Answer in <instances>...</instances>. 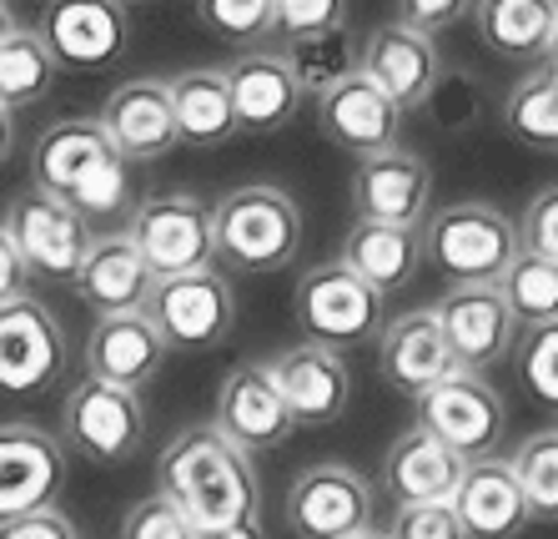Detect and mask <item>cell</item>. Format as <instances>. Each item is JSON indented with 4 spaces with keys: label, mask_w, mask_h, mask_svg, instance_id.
<instances>
[{
    "label": "cell",
    "mask_w": 558,
    "mask_h": 539,
    "mask_svg": "<svg viewBox=\"0 0 558 539\" xmlns=\"http://www.w3.org/2000/svg\"><path fill=\"white\" fill-rule=\"evenodd\" d=\"M65 489V444L31 419L0 423V519L56 510Z\"/></svg>",
    "instance_id": "cell-14"
},
{
    "label": "cell",
    "mask_w": 558,
    "mask_h": 539,
    "mask_svg": "<svg viewBox=\"0 0 558 539\" xmlns=\"http://www.w3.org/2000/svg\"><path fill=\"white\" fill-rule=\"evenodd\" d=\"M51 81H56V61L46 51L40 31L15 26L11 36L0 40V106L21 111V106L40 101L51 92Z\"/></svg>",
    "instance_id": "cell-32"
},
{
    "label": "cell",
    "mask_w": 558,
    "mask_h": 539,
    "mask_svg": "<svg viewBox=\"0 0 558 539\" xmlns=\"http://www.w3.org/2000/svg\"><path fill=\"white\" fill-rule=\"evenodd\" d=\"M468 459H458L453 448H442L428 429H403L388 444L383 459V489L398 504H453L458 484H463Z\"/></svg>",
    "instance_id": "cell-25"
},
{
    "label": "cell",
    "mask_w": 558,
    "mask_h": 539,
    "mask_svg": "<svg viewBox=\"0 0 558 539\" xmlns=\"http://www.w3.org/2000/svg\"><path fill=\"white\" fill-rule=\"evenodd\" d=\"M519 242H523V252H533V257L558 263V187H544V192L523 207Z\"/></svg>",
    "instance_id": "cell-41"
},
{
    "label": "cell",
    "mask_w": 558,
    "mask_h": 539,
    "mask_svg": "<svg viewBox=\"0 0 558 539\" xmlns=\"http://www.w3.org/2000/svg\"><path fill=\"white\" fill-rule=\"evenodd\" d=\"M171 348L161 343V333L151 328L146 313H117V318H96L92 338H86V373L101 383H117L142 394V383L156 379L161 358Z\"/></svg>",
    "instance_id": "cell-27"
},
{
    "label": "cell",
    "mask_w": 558,
    "mask_h": 539,
    "mask_svg": "<svg viewBox=\"0 0 558 539\" xmlns=\"http://www.w3.org/2000/svg\"><path fill=\"white\" fill-rule=\"evenodd\" d=\"M126 237L161 277H182L211 267V207L192 192H151L131 207Z\"/></svg>",
    "instance_id": "cell-9"
},
{
    "label": "cell",
    "mask_w": 558,
    "mask_h": 539,
    "mask_svg": "<svg viewBox=\"0 0 558 539\" xmlns=\"http://www.w3.org/2000/svg\"><path fill=\"white\" fill-rule=\"evenodd\" d=\"M151 288H156V273L146 267V257L136 252V242L126 237V227L96 237L92 252H86V263H81V273H76V292L101 318L146 313Z\"/></svg>",
    "instance_id": "cell-26"
},
{
    "label": "cell",
    "mask_w": 558,
    "mask_h": 539,
    "mask_svg": "<svg viewBox=\"0 0 558 539\" xmlns=\"http://www.w3.org/2000/svg\"><path fill=\"white\" fill-rule=\"evenodd\" d=\"M171 117H177V142L186 146H227L236 136L232 86L221 67H192L171 76Z\"/></svg>",
    "instance_id": "cell-30"
},
{
    "label": "cell",
    "mask_w": 558,
    "mask_h": 539,
    "mask_svg": "<svg viewBox=\"0 0 558 539\" xmlns=\"http://www.w3.org/2000/svg\"><path fill=\"white\" fill-rule=\"evenodd\" d=\"M357 67H363L367 81H377V86L398 101L403 117L417 111V106H428L442 81L438 40L403 26V21H388V26L367 31V40L357 46Z\"/></svg>",
    "instance_id": "cell-17"
},
{
    "label": "cell",
    "mask_w": 558,
    "mask_h": 539,
    "mask_svg": "<svg viewBox=\"0 0 558 539\" xmlns=\"http://www.w3.org/2000/svg\"><path fill=\"white\" fill-rule=\"evenodd\" d=\"M11 31H15V15H11V5H5V0H0V40L11 36Z\"/></svg>",
    "instance_id": "cell-47"
},
{
    "label": "cell",
    "mask_w": 558,
    "mask_h": 539,
    "mask_svg": "<svg viewBox=\"0 0 558 539\" xmlns=\"http://www.w3.org/2000/svg\"><path fill=\"white\" fill-rule=\"evenodd\" d=\"M101 132L121 152V161H161L177 142V117H171V86L161 76H131L101 106Z\"/></svg>",
    "instance_id": "cell-21"
},
{
    "label": "cell",
    "mask_w": 558,
    "mask_h": 539,
    "mask_svg": "<svg viewBox=\"0 0 558 539\" xmlns=\"http://www.w3.org/2000/svg\"><path fill=\"white\" fill-rule=\"evenodd\" d=\"M61 444L92 464H126L146 444L142 394L101 379H76L61 404Z\"/></svg>",
    "instance_id": "cell-7"
},
{
    "label": "cell",
    "mask_w": 558,
    "mask_h": 539,
    "mask_svg": "<svg viewBox=\"0 0 558 539\" xmlns=\"http://www.w3.org/2000/svg\"><path fill=\"white\" fill-rule=\"evenodd\" d=\"M227 71V86H232V111H236V132L247 136H267V132H282L287 121L298 117L302 106V81L287 61V51H242Z\"/></svg>",
    "instance_id": "cell-23"
},
{
    "label": "cell",
    "mask_w": 558,
    "mask_h": 539,
    "mask_svg": "<svg viewBox=\"0 0 558 539\" xmlns=\"http://www.w3.org/2000/svg\"><path fill=\"white\" fill-rule=\"evenodd\" d=\"M282 514L298 539H352L373 529V489L357 469L327 459L292 479Z\"/></svg>",
    "instance_id": "cell-11"
},
{
    "label": "cell",
    "mask_w": 558,
    "mask_h": 539,
    "mask_svg": "<svg viewBox=\"0 0 558 539\" xmlns=\"http://www.w3.org/2000/svg\"><path fill=\"white\" fill-rule=\"evenodd\" d=\"M71 343L40 298L0 308V394H40L65 373Z\"/></svg>",
    "instance_id": "cell-13"
},
{
    "label": "cell",
    "mask_w": 558,
    "mask_h": 539,
    "mask_svg": "<svg viewBox=\"0 0 558 539\" xmlns=\"http://www.w3.org/2000/svg\"><path fill=\"white\" fill-rule=\"evenodd\" d=\"M0 227L11 232L26 273L46 277V283H76L81 263H86V252H92V242H96L92 227L81 223L65 202H56L51 192H40V187L15 192L5 217H0Z\"/></svg>",
    "instance_id": "cell-10"
},
{
    "label": "cell",
    "mask_w": 558,
    "mask_h": 539,
    "mask_svg": "<svg viewBox=\"0 0 558 539\" xmlns=\"http://www.w3.org/2000/svg\"><path fill=\"white\" fill-rule=\"evenodd\" d=\"M388 539H468L453 504H398Z\"/></svg>",
    "instance_id": "cell-40"
},
{
    "label": "cell",
    "mask_w": 558,
    "mask_h": 539,
    "mask_svg": "<svg viewBox=\"0 0 558 539\" xmlns=\"http://www.w3.org/2000/svg\"><path fill=\"white\" fill-rule=\"evenodd\" d=\"M126 5L121 0H51L40 11V40L56 71H106L126 51Z\"/></svg>",
    "instance_id": "cell-16"
},
{
    "label": "cell",
    "mask_w": 558,
    "mask_h": 539,
    "mask_svg": "<svg viewBox=\"0 0 558 539\" xmlns=\"http://www.w3.org/2000/svg\"><path fill=\"white\" fill-rule=\"evenodd\" d=\"M513 474H519V489L529 500V514L533 519H548L558 525V429H544L519 444L513 454Z\"/></svg>",
    "instance_id": "cell-34"
},
{
    "label": "cell",
    "mask_w": 558,
    "mask_h": 539,
    "mask_svg": "<svg viewBox=\"0 0 558 539\" xmlns=\"http://www.w3.org/2000/svg\"><path fill=\"white\" fill-rule=\"evenodd\" d=\"M377 373L388 379V388L417 398L428 394L433 383L453 379L463 369H458V358L448 348V338H442L433 308H413L403 318H388L383 333H377Z\"/></svg>",
    "instance_id": "cell-22"
},
{
    "label": "cell",
    "mask_w": 558,
    "mask_h": 539,
    "mask_svg": "<svg viewBox=\"0 0 558 539\" xmlns=\"http://www.w3.org/2000/svg\"><path fill=\"white\" fill-rule=\"evenodd\" d=\"M146 318L161 333L167 348L182 354H207L221 348L236 328V292L217 267L202 273H182V277H161L146 298Z\"/></svg>",
    "instance_id": "cell-8"
},
{
    "label": "cell",
    "mask_w": 558,
    "mask_h": 539,
    "mask_svg": "<svg viewBox=\"0 0 558 539\" xmlns=\"http://www.w3.org/2000/svg\"><path fill=\"white\" fill-rule=\"evenodd\" d=\"M352 539H388V535H377V529H363V535H352Z\"/></svg>",
    "instance_id": "cell-49"
},
{
    "label": "cell",
    "mask_w": 558,
    "mask_h": 539,
    "mask_svg": "<svg viewBox=\"0 0 558 539\" xmlns=\"http://www.w3.org/2000/svg\"><path fill=\"white\" fill-rule=\"evenodd\" d=\"M519 252V223L494 202H453L423 223V257L453 283H498Z\"/></svg>",
    "instance_id": "cell-4"
},
{
    "label": "cell",
    "mask_w": 558,
    "mask_h": 539,
    "mask_svg": "<svg viewBox=\"0 0 558 539\" xmlns=\"http://www.w3.org/2000/svg\"><path fill=\"white\" fill-rule=\"evenodd\" d=\"M317 127H323L327 142L352 152L357 161L403 146V111L377 81L363 76V67L348 71L317 96Z\"/></svg>",
    "instance_id": "cell-15"
},
{
    "label": "cell",
    "mask_w": 558,
    "mask_h": 539,
    "mask_svg": "<svg viewBox=\"0 0 558 539\" xmlns=\"http://www.w3.org/2000/svg\"><path fill=\"white\" fill-rule=\"evenodd\" d=\"M202 26L236 51H257L272 36V0H196Z\"/></svg>",
    "instance_id": "cell-35"
},
{
    "label": "cell",
    "mask_w": 558,
    "mask_h": 539,
    "mask_svg": "<svg viewBox=\"0 0 558 539\" xmlns=\"http://www.w3.org/2000/svg\"><path fill=\"white\" fill-rule=\"evenodd\" d=\"M211 423H217L236 448H247V454L282 448L287 439H292V429H298L267 363H236V369L221 379Z\"/></svg>",
    "instance_id": "cell-19"
},
{
    "label": "cell",
    "mask_w": 558,
    "mask_h": 539,
    "mask_svg": "<svg viewBox=\"0 0 558 539\" xmlns=\"http://www.w3.org/2000/svg\"><path fill=\"white\" fill-rule=\"evenodd\" d=\"M121 539H202V535H196L192 519L156 489L151 500L131 504V514L121 519Z\"/></svg>",
    "instance_id": "cell-39"
},
{
    "label": "cell",
    "mask_w": 558,
    "mask_h": 539,
    "mask_svg": "<svg viewBox=\"0 0 558 539\" xmlns=\"http://www.w3.org/2000/svg\"><path fill=\"white\" fill-rule=\"evenodd\" d=\"M473 15V0H398V21L423 36H442Z\"/></svg>",
    "instance_id": "cell-42"
},
{
    "label": "cell",
    "mask_w": 558,
    "mask_h": 539,
    "mask_svg": "<svg viewBox=\"0 0 558 539\" xmlns=\"http://www.w3.org/2000/svg\"><path fill=\"white\" fill-rule=\"evenodd\" d=\"M504 127L523 146L558 152V67L538 61L529 67L504 96Z\"/></svg>",
    "instance_id": "cell-31"
},
{
    "label": "cell",
    "mask_w": 558,
    "mask_h": 539,
    "mask_svg": "<svg viewBox=\"0 0 558 539\" xmlns=\"http://www.w3.org/2000/svg\"><path fill=\"white\" fill-rule=\"evenodd\" d=\"M519 373L523 388H529L548 414H558V323L544 328H523L519 338Z\"/></svg>",
    "instance_id": "cell-38"
},
{
    "label": "cell",
    "mask_w": 558,
    "mask_h": 539,
    "mask_svg": "<svg viewBox=\"0 0 558 539\" xmlns=\"http://www.w3.org/2000/svg\"><path fill=\"white\" fill-rule=\"evenodd\" d=\"M302 248V207L272 182H247L211 207V257L232 273H277Z\"/></svg>",
    "instance_id": "cell-3"
},
{
    "label": "cell",
    "mask_w": 558,
    "mask_h": 539,
    "mask_svg": "<svg viewBox=\"0 0 558 539\" xmlns=\"http://www.w3.org/2000/svg\"><path fill=\"white\" fill-rule=\"evenodd\" d=\"M121 5H151V0H121Z\"/></svg>",
    "instance_id": "cell-50"
},
{
    "label": "cell",
    "mask_w": 558,
    "mask_h": 539,
    "mask_svg": "<svg viewBox=\"0 0 558 539\" xmlns=\"http://www.w3.org/2000/svg\"><path fill=\"white\" fill-rule=\"evenodd\" d=\"M342 263L383 298L403 292L423 267V227H388V223H352L342 237Z\"/></svg>",
    "instance_id": "cell-28"
},
{
    "label": "cell",
    "mask_w": 558,
    "mask_h": 539,
    "mask_svg": "<svg viewBox=\"0 0 558 539\" xmlns=\"http://www.w3.org/2000/svg\"><path fill=\"white\" fill-rule=\"evenodd\" d=\"M15 298H31V273L21 263V252H15L11 232L0 227V308L15 303Z\"/></svg>",
    "instance_id": "cell-44"
},
{
    "label": "cell",
    "mask_w": 558,
    "mask_h": 539,
    "mask_svg": "<svg viewBox=\"0 0 558 539\" xmlns=\"http://www.w3.org/2000/svg\"><path fill=\"white\" fill-rule=\"evenodd\" d=\"M348 31V0H272V36L282 46H307Z\"/></svg>",
    "instance_id": "cell-36"
},
{
    "label": "cell",
    "mask_w": 558,
    "mask_h": 539,
    "mask_svg": "<svg viewBox=\"0 0 558 539\" xmlns=\"http://www.w3.org/2000/svg\"><path fill=\"white\" fill-rule=\"evenodd\" d=\"M287 61H292V71H298L307 96H323L332 81L357 71V51L348 46V31H338V36H327V40H307V46H292Z\"/></svg>",
    "instance_id": "cell-37"
},
{
    "label": "cell",
    "mask_w": 558,
    "mask_h": 539,
    "mask_svg": "<svg viewBox=\"0 0 558 539\" xmlns=\"http://www.w3.org/2000/svg\"><path fill=\"white\" fill-rule=\"evenodd\" d=\"M548 67H558V15H554V40H548Z\"/></svg>",
    "instance_id": "cell-48"
},
{
    "label": "cell",
    "mask_w": 558,
    "mask_h": 539,
    "mask_svg": "<svg viewBox=\"0 0 558 539\" xmlns=\"http://www.w3.org/2000/svg\"><path fill=\"white\" fill-rule=\"evenodd\" d=\"M207 539H267V525H262V514H252V519L227 525V529H217V535H207Z\"/></svg>",
    "instance_id": "cell-45"
},
{
    "label": "cell",
    "mask_w": 558,
    "mask_h": 539,
    "mask_svg": "<svg viewBox=\"0 0 558 539\" xmlns=\"http://www.w3.org/2000/svg\"><path fill=\"white\" fill-rule=\"evenodd\" d=\"M0 539H81L61 510H36L21 519H0Z\"/></svg>",
    "instance_id": "cell-43"
},
{
    "label": "cell",
    "mask_w": 558,
    "mask_h": 539,
    "mask_svg": "<svg viewBox=\"0 0 558 539\" xmlns=\"http://www.w3.org/2000/svg\"><path fill=\"white\" fill-rule=\"evenodd\" d=\"M11 152H15V111L0 106V167L11 161Z\"/></svg>",
    "instance_id": "cell-46"
},
{
    "label": "cell",
    "mask_w": 558,
    "mask_h": 539,
    "mask_svg": "<svg viewBox=\"0 0 558 539\" xmlns=\"http://www.w3.org/2000/svg\"><path fill=\"white\" fill-rule=\"evenodd\" d=\"M282 388V404L298 429H327L338 423L352 404V373L342 354L317 348V343H292L267 363Z\"/></svg>",
    "instance_id": "cell-20"
},
{
    "label": "cell",
    "mask_w": 558,
    "mask_h": 539,
    "mask_svg": "<svg viewBox=\"0 0 558 539\" xmlns=\"http://www.w3.org/2000/svg\"><path fill=\"white\" fill-rule=\"evenodd\" d=\"M417 429H428L458 459H494L508 434V404L483 373H453L417 394Z\"/></svg>",
    "instance_id": "cell-6"
},
{
    "label": "cell",
    "mask_w": 558,
    "mask_h": 539,
    "mask_svg": "<svg viewBox=\"0 0 558 539\" xmlns=\"http://www.w3.org/2000/svg\"><path fill=\"white\" fill-rule=\"evenodd\" d=\"M453 514L468 539H519L529 525V500L519 489V474L508 459H473L463 469V484L453 494Z\"/></svg>",
    "instance_id": "cell-24"
},
{
    "label": "cell",
    "mask_w": 558,
    "mask_h": 539,
    "mask_svg": "<svg viewBox=\"0 0 558 539\" xmlns=\"http://www.w3.org/2000/svg\"><path fill=\"white\" fill-rule=\"evenodd\" d=\"M558 0H473V26L478 40L504 61L538 67L548 61V40H554Z\"/></svg>",
    "instance_id": "cell-29"
},
{
    "label": "cell",
    "mask_w": 558,
    "mask_h": 539,
    "mask_svg": "<svg viewBox=\"0 0 558 539\" xmlns=\"http://www.w3.org/2000/svg\"><path fill=\"white\" fill-rule=\"evenodd\" d=\"M428 202H433V171L408 146L363 157L357 171H352V212H357V223L423 227Z\"/></svg>",
    "instance_id": "cell-18"
},
{
    "label": "cell",
    "mask_w": 558,
    "mask_h": 539,
    "mask_svg": "<svg viewBox=\"0 0 558 539\" xmlns=\"http://www.w3.org/2000/svg\"><path fill=\"white\" fill-rule=\"evenodd\" d=\"M31 177L40 192L76 212L81 223H121L131 217V187L126 161L101 132L96 117H65L36 136L31 152Z\"/></svg>",
    "instance_id": "cell-2"
},
{
    "label": "cell",
    "mask_w": 558,
    "mask_h": 539,
    "mask_svg": "<svg viewBox=\"0 0 558 539\" xmlns=\"http://www.w3.org/2000/svg\"><path fill=\"white\" fill-rule=\"evenodd\" d=\"M442 338L453 348L463 373L498 369L519 348V318L508 313L498 283H453L433 308Z\"/></svg>",
    "instance_id": "cell-12"
},
{
    "label": "cell",
    "mask_w": 558,
    "mask_h": 539,
    "mask_svg": "<svg viewBox=\"0 0 558 539\" xmlns=\"http://www.w3.org/2000/svg\"><path fill=\"white\" fill-rule=\"evenodd\" d=\"M156 489L207 539L227 525L262 514V484L252 454L236 448L217 423H192L156 459Z\"/></svg>",
    "instance_id": "cell-1"
},
{
    "label": "cell",
    "mask_w": 558,
    "mask_h": 539,
    "mask_svg": "<svg viewBox=\"0 0 558 539\" xmlns=\"http://www.w3.org/2000/svg\"><path fill=\"white\" fill-rule=\"evenodd\" d=\"M383 303L388 298L377 288H367L342 257L312 263L298 277V292H292V313H298L302 343H317V348H332V354L377 338L383 323H388Z\"/></svg>",
    "instance_id": "cell-5"
},
{
    "label": "cell",
    "mask_w": 558,
    "mask_h": 539,
    "mask_svg": "<svg viewBox=\"0 0 558 539\" xmlns=\"http://www.w3.org/2000/svg\"><path fill=\"white\" fill-rule=\"evenodd\" d=\"M498 292H504L508 313L519 318V328L558 323V263H548V257L519 252L508 273L498 277Z\"/></svg>",
    "instance_id": "cell-33"
}]
</instances>
